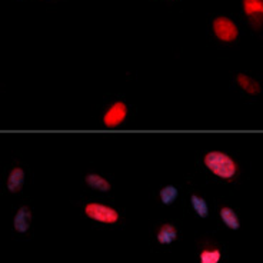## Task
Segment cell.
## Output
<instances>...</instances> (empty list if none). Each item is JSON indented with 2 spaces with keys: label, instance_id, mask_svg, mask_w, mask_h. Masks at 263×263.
<instances>
[{
  "label": "cell",
  "instance_id": "obj_1",
  "mask_svg": "<svg viewBox=\"0 0 263 263\" xmlns=\"http://www.w3.org/2000/svg\"><path fill=\"white\" fill-rule=\"evenodd\" d=\"M204 166L220 179H232L236 175L237 166L235 160L223 152L212 151L204 156Z\"/></svg>",
  "mask_w": 263,
  "mask_h": 263
},
{
  "label": "cell",
  "instance_id": "obj_2",
  "mask_svg": "<svg viewBox=\"0 0 263 263\" xmlns=\"http://www.w3.org/2000/svg\"><path fill=\"white\" fill-rule=\"evenodd\" d=\"M86 216L90 217L92 220L100 222V223L112 224L116 223L119 220V213L116 209H113L110 206H106L102 203H87L85 208Z\"/></svg>",
  "mask_w": 263,
  "mask_h": 263
},
{
  "label": "cell",
  "instance_id": "obj_3",
  "mask_svg": "<svg viewBox=\"0 0 263 263\" xmlns=\"http://www.w3.org/2000/svg\"><path fill=\"white\" fill-rule=\"evenodd\" d=\"M213 32L216 34V37L222 42H233L236 39L239 30L237 26L228 17H217L213 22Z\"/></svg>",
  "mask_w": 263,
  "mask_h": 263
},
{
  "label": "cell",
  "instance_id": "obj_4",
  "mask_svg": "<svg viewBox=\"0 0 263 263\" xmlns=\"http://www.w3.org/2000/svg\"><path fill=\"white\" fill-rule=\"evenodd\" d=\"M126 116H127V106L123 102H116L105 113L103 123L106 127H118L119 125L123 123Z\"/></svg>",
  "mask_w": 263,
  "mask_h": 263
},
{
  "label": "cell",
  "instance_id": "obj_5",
  "mask_svg": "<svg viewBox=\"0 0 263 263\" xmlns=\"http://www.w3.org/2000/svg\"><path fill=\"white\" fill-rule=\"evenodd\" d=\"M243 10L255 27L263 23V0H243Z\"/></svg>",
  "mask_w": 263,
  "mask_h": 263
},
{
  "label": "cell",
  "instance_id": "obj_6",
  "mask_svg": "<svg viewBox=\"0 0 263 263\" xmlns=\"http://www.w3.org/2000/svg\"><path fill=\"white\" fill-rule=\"evenodd\" d=\"M30 223H32V212H30V209L26 208V206L20 208L19 212L14 216V229L17 230L19 233H25L30 228Z\"/></svg>",
  "mask_w": 263,
  "mask_h": 263
},
{
  "label": "cell",
  "instance_id": "obj_7",
  "mask_svg": "<svg viewBox=\"0 0 263 263\" xmlns=\"http://www.w3.org/2000/svg\"><path fill=\"white\" fill-rule=\"evenodd\" d=\"M25 183V172L20 167H14L9 173L7 178V189L12 193H17L22 189V186Z\"/></svg>",
  "mask_w": 263,
  "mask_h": 263
},
{
  "label": "cell",
  "instance_id": "obj_8",
  "mask_svg": "<svg viewBox=\"0 0 263 263\" xmlns=\"http://www.w3.org/2000/svg\"><path fill=\"white\" fill-rule=\"evenodd\" d=\"M178 237V230L173 224H163L158 232V242L162 245H171Z\"/></svg>",
  "mask_w": 263,
  "mask_h": 263
},
{
  "label": "cell",
  "instance_id": "obj_9",
  "mask_svg": "<svg viewBox=\"0 0 263 263\" xmlns=\"http://www.w3.org/2000/svg\"><path fill=\"white\" fill-rule=\"evenodd\" d=\"M86 183L89 184L92 189L99 192H109L110 191V183L106 180L103 176H100L98 173H90L86 176Z\"/></svg>",
  "mask_w": 263,
  "mask_h": 263
},
{
  "label": "cell",
  "instance_id": "obj_10",
  "mask_svg": "<svg viewBox=\"0 0 263 263\" xmlns=\"http://www.w3.org/2000/svg\"><path fill=\"white\" fill-rule=\"evenodd\" d=\"M237 83L239 86L243 89L245 92H248L249 95H257V93L260 92V86L257 83L256 80H253L249 76H246L243 73H240V74H237Z\"/></svg>",
  "mask_w": 263,
  "mask_h": 263
},
{
  "label": "cell",
  "instance_id": "obj_11",
  "mask_svg": "<svg viewBox=\"0 0 263 263\" xmlns=\"http://www.w3.org/2000/svg\"><path fill=\"white\" fill-rule=\"evenodd\" d=\"M220 217L223 220V223L232 230L239 229V219H237V215L233 212V209L230 208H222L220 209Z\"/></svg>",
  "mask_w": 263,
  "mask_h": 263
},
{
  "label": "cell",
  "instance_id": "obj_12",
  "mask_svg": "<svg viewBox=\"0 0 263 263\" xmlns=\"http://www.w3.org/2000/svg\"><path fill=\"white\" fill-rule=\"evenodd\" d=\"M191 203L199 216L208 217V215H209V208H208V203H206V200H204L203 197L197 196V195H192Z\"/></svg>",
  "mask_w": 263,
  "mask_h": 263
},
{
  "label": "cell",
  "instance_id": "obj_13",
  "mask_svg": "<svg viewBox=\"0 0 263 263\" xmlns=\"http://www.w3.org/2000/svg\"><path fill=\"white\" fill-rule=\"evenodd\" d=\"M178 195V189L173 184H167V186H164L163 189L160 191V200H162L163 204H172L176 200Z\"/></svg>",
  "mask_w": 263,
  "mask_h": 263
},
{
  "label": "cell",
  "instance_id": "obj_14",
  "mask_svg": "<svg viewBox=\"0 0 263 263\" xmlns=\"http://www.w3.org/2000/svg\"><path fill=\"white\" fill-rule=\"evenodd\" d=\"M220 260V252L217 249L203 250L200 253V263H217Z\"/></svg>",
  "mask_w": 263,
  "mask_h": 263
}]
</instances>
